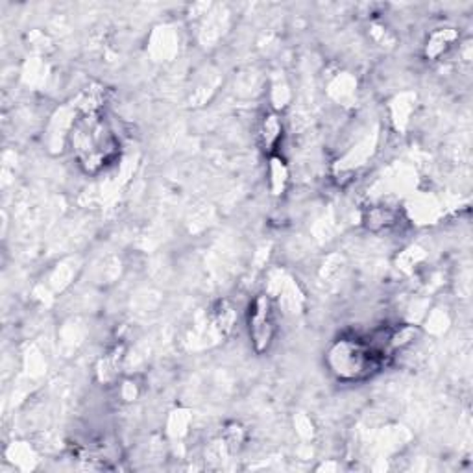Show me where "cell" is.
I'll return each mask as SVG.
<instances>
[{
    "label": "cell",
    "instance_id": "1",
    "mask_svg": "<svg viewBox=\"0 0 473 473\" xmlns=\"http://www.w3.org/2000/svg\"><path fill=\"white\" fill-rule=\"evenodd\" d=\"M385 364V351L375 342H366L358 337L337 340L327 351L329 372L339 381H363L378 373Z\"/></svg>",
    "mask_w": 473,
    "mask_h": 473
},
{
    "label": "cell",
    "instance_id": "2",
    "mask_svg": "<svg viewBox=\"0 0 473 473\" xmlns=\"http://www.w3.org/2000/svg\"><path fill=\"white\" fill-rule=\"evenodd\" d=\"M72 139L78 159L87 168V173H95L96 168L104 167L115 156L117 139L98 111H87L74 122Z\"/></svg>",
    "mask_w": 473,
    "mask_h": 473
},
{
    "label": "cell",
    "instance_id": "3",
    "mask_svg": "<svg viewBox=\"0 0 473 473\" xmlns=\"http://www.w3.org/2000/svg\"><path fill=\"white\" fill-rule=\"evenodd\" d=\"M248 331L255 354L263 355L264 351L270 349L274 335H276V320H274L272 301L264 294L255 296V300L250 305Z\"/></svg>",
    "mask_w": 473,
    "mask_h": 473
},
{
    "label": "cell",
    "instance_id": "4",
    "mask_svg": "<svg viewBox=\"0 0 473 473\" xmlns=\"http://www.w3.org/2000/svg\"><path fill=\"white\" fill-rule=\"evenodd\" d=\"M283 137L281 120L277 119V115H267L261 124V143H263L264 152L272 153L274 150L279 146V141Z\"/></svg>",
    "mask_w": 473,
    "mask_h": 473
},
{
    "label": "cell",
    "instance_id": "5",
    "mask_svg": "<svg viewBox=\"0 0 473 473\" xmlns=\"http://www.w3.org/2000/svg\"><path fill=\"white\" fill-rule=\"evenodd\" d=\"M455 37H457V35H455V32H451V30H438V32H435V34L429 37V41H427L426 47L427 58H440V56L451 47Z\"/></svg>",
    "mask_w": 473,
    "mask_h": 473
},
{
    "label": "cell",
    "instance_id": "6",
    "mask_svg": "<svg viewBox=\"0 0 473 473\" xmlns=\"http://www.w3.org/2000/svg\"><path fill=\"white\" fill-rule=\"evenodd\" d=\"M235 322H237V315H235L233 307H231L226 300L218 301L215 307V324L220 329V333H222V335H230Z\"/></svg>",
    "mask_w": 473,
    "mask_h": 473
},
{
    "label": "cell",
    "instance_id": "7",
    "mask_svg": "<svg viewBox=\"0 0 473 473\" xmlns=\"http://www.w3.org/2000/svg\"><path fill=\"white\" fill-rule=\"evenodd\" d=\"M394 222H396V213L390 209H387V207H375V209H372L368 213V216H366V224H368L370 230L378 231V230H387V228H390V226H394Z\"/></svg>",
    "mask_w": 473,
    "mask_h": 473
},
{
    "label": "cell",
    "instance_id": "8",
    "mask_svg": "<svg viewBox=\"0 0 473 473\" xmlns=\"http://www.w3.org/2000/svg\"><path fill=\"white\" fill-rule=\"evenodd\" d=\"M285 183H287V168L281 159L274 156L270 163V187L274 194H283L281 191L285 189Z\"/></svg>",
    "mask_w": 473,
    "mask_h": 473
}]
</instances>
